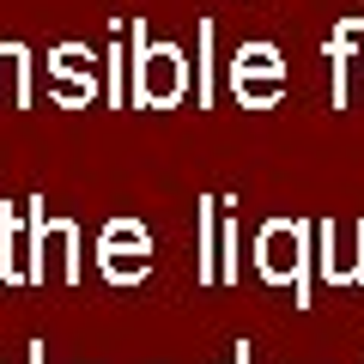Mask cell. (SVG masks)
<instances>
[{
	"label": "cell",
	"mask_w": 364,
	"mask_h": 364,
	"mask_svg": "<svg viewBox=\"0 0 364 364\" xmlns=\"http://www.w3.org/2000/svg\"><path fill=\"white\" fill-rule=\"evenodd\" d=\"M128 97L140 109H176L188 97V61H182V49L176 43H146V25H134Z\"/></svg>",
	"instance_id": "6da1fadb"
},
{
	"label": "cell",
	"mask_w": 364,
	"mask_h": 364,
	"mask_svg": "<svg viewBox=\"0 0 364 364\" xmlns=\"http://www.w3.org/2000/svg\"><path fill=\"white\" fill-rule=\"evenodd\" d=\"M255 267L267 286H291L298 310H310V225L304 219H267L255 237Z\"/></svg>",
	"instance_id": "7a4b0ae2"
},
{
	"label": "cell",
	"mask_w": 364,
	"mask_h": 364,
	"mask_svg": "<svg viewBox=\"0 0 364 364\" xmlns=\"http://www.w3.org/2000/svg\"><path fill=\"white\" fill-rule=\"evenodd\" d=\"M97 273L109 286H140L152 273V231L140 219H109L97 231Z\"/></svg>",
	"instance_id": "3957f363"
},
{
	"label": "cell",
	"mask_w": 364,
	"mask_h": 364,
	"mask_svg": "<svg viewBox=\"0 0 364 364\" xmlns=\"http://www.w3.org/2000/svg\"><path fill=\"white\" fill-rule=\"evenodd\" d=\"M31 219H37V279H61L79 286V225L73 219H49L43 200H31Z\"/></svg>",
	"instance_id": "277c9868"
},
{
	"label": "cell",
	"mask_w": 364,
	"mask_h": 364,
	"mask_svg": "<svg viewBox=\"0 0 364 364\" xmlns=\"http://www.w3.org/2000/svg\"><path fill=\"white\" fill-rule=\"evenodd\" d=\"M0 279L6 286H37V219L25 207H0Z\"/></svg>",
	"instance_id": "5b68a950"
},
{
	"label": "cell",
	"mask_w": 364,
	"mask_h": 364,
	"mask_svg": "<svg viewBox=\"0 0 364 364\" xmlns=\"http://www.w3.org/2000/svg\"><path fill=\"white\" fill-rule=\"evenodd\" d=\"M310 237H316V255H322V279L328 286H364V219L346 231V255H340V225L334 219L310 225Z\"/></svg>",
	"instance_id": "8992f818"
},
{
	"label": "cell",
	"mask_w": 364,
	"mask_h": 364,
	"mask_svg": "<svg viewBox=\"0 0 364 364\" xmlns=\"http://www.w3.org/2000/svg\"><path fill=\"white\" fill-rule=\"evenodd\" d=\"M31 104V49L25 43H0V109Z\"/></svg>",
	"instance_id": "52a82bcc"
},
{
	"label": "cell",
	"mask_w": 364,
	"mask_h": 364,
	"mask_svg": "<svg viewBox=\"0 0 364 364\" xmlns=\"http://www.w3.org/2000/svg\"><path fill=\"white\" fill-rule=\"evenodd\" d=\"M231 97L243 109H273L286 97V73H231Z\"/></svg>",
	"instance_id": "ba28073f"
},
{
	"label": "cell",
	"mask_w": 364,
	"mask_h": 364,
	"mask_svg": "<svg viewBox=\"0 0 364 364\" xmlns=\"http://www.w3.org/2000/svg\"><path fill=\"white\" fill-rule=\"evenodd\" d=\"M49 73H67V79H97V73H104V61H97V49H85V43H61V49L49 55Z\"/></svg>",
	"instance_id": "9c48e42d"
},
{
	"label": "cell",
	"mask_w": 364,
	"mask_h": 364,
	"mask_svg": "<svg viewBox=\"0 0 364 364\" xmlns=\"http://www.w3.org/2000/svg\"><path fill=\"white\" fill-rule=\"evenodd\" d=\"M237 249H243V231H237V219H225L219 225V286H237L243 279V255Z\"/></svg>",
	"instance_id": "30bf717a"
},
{
	"label": "cell",
	"mask_w": 364,
	"mask_h": 364,
	"mask_svg": "<svg viewBox=\"0 0 364 364\" xmlns=\"http://www.w3.org/2000/svg\"><path fill=\"white\" fill-rule=\"evenodd\" d=\"M49 97L61 109H85L97 104V79H67V73H49Z\"/></svg>",
	"instance_id": "8fae6325"
},
{
	"label": "cell",
	"mask_w": 364,
	"mask_h": 364,
	"mask_svg": "<svg viewBox=\"0 0 364 364\" xmlns=\"http://www.w3.org/2000/svg\"><path fill=\"white\" fill-rule=\"evenodd\" d=\"M231 73H286V61H279L273 43H243V49L231 55Z\"/></svg>",
	"instance_id": "7c38bea8"
},
{
	"label": "cell",
	"mask_w": 364,
	"mask_h": 364,
	"mask_svg": "<svg viewBox=\"0 0 364 364\" xmlns=\"http://www.w3.org/2000/svg\"><path fill=\"white\" fill-rule=\"evenodd\" d=\"M195 104H213V25L200 18V55H195Z\"/></svg>",
	"instance_id": "4fadbf2b"
},
{
	"label": "cell",
	"mask_w": 364,
	"mask_h": 364,
	"mask_svg": "<svg viewBox=\"0 0 364 364\" xmlns=\"http://www.w3.org/2000/svg\"><path fill=\"white\" fill-rule=\"evenodd\" d=\"M104 79H109V104H122L128 97V49H122V31H116V43L104 55Z\"/></svg>",
	"instance_id": "5bb4252c"
},
{
	"label": "cell",
	"mask_w": 364,
	"mask_h": 364,
	"mask_svg": "<svg viewBox=\"0 0 364 364\" xmlns=\"http://www.w3.org/2000/svg\"><path fill=\"white\" fill-rule=\"evenodd\" d=\"M49 358V346H43V340H31V364H43Z\"/></svg>",
	"instance_id": "9a60e30c"
},
{
	"label": "cell",
	"mask_w": 364,
	"mask_h": 364,
	"mask_svg": "<svg viewBox=\"0 0 364 364\" xmlns=\"http://www.w3.org/2000/svg\"><path fill=\"white\" fill-rule=\"evenodd\" d=\"M231 364H249V340H243V346H237V358Z\"/></svg>",
	"instance_id": "2e32d148"
}]
</instances>
